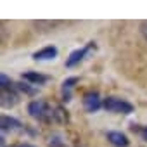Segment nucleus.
I'll return each instance as SVG.
<instances>
[{"mask_svg": "<svg viewBox=\"0 0 147 147\" xmlns=\"http://www.w3.org/2000/svg\"><path fill=\"white\" fill-rule=\"evenodd\" d=\"M28 113L31 118L38 119V121H50L54 113H52V107L43 102V100H33L28 104Z\"/></svg>", "mask_w": 147, "mask_h": 147, "instance_id": "obj_1", "label": "nucleus"}, {"mask_svg": "<svg viewBox=\"0 0 147 147\" xmlns=\"http://www.w3.org/2000/svg\"><path fill=\"white\" fill-rule=\"evenodd\" d=\"M102 106L111 113H119V114L133 113V106L130 102H126L125 99H119V97H107V99H104Z\"/></svg>", "mask_w": 147, "mask_h": 147, "instance_id": "obj_2", "label": "nucleus"}, {"mask_svg": "<svg viewBox=\"0 0 147 147\" xmlns=\"http://www.w3.org/2000/svg\"><path fill=\"white\" fill-rule=\"evenodd\" d=\"M94 47V42H90L87 47H82V49H76V50H73L71 54H69V57H67V61H66V67H75L76 64H80L83 59H85V55L90 52V49Z\"/></svg>", "mask_w": 147, "mask_h": 147, "instance_id": "obj_3", "label": "nucleus"}, {"mask_svg": "<svg viewBox=\"0 0 147 147\" xmlns=\"http://www.w3.org/2000/svg\"><path fill=\"white\" fill-rule=\"evenodd\" d=\"M102 104H104V102L100 100V95H99L97 92H88V94L83 95V107H85L87 113H95V111H99Z\"/></svg>", "mask_w": 147, "mask_h": 147, "instance_id": "obj_4", "label": "nucleus"}, {"mask_svg": "<svg viewBox=\"0 0 147 147\" xmlns=\"http://www.w3.org/2000/svg\"><path fill=\"white\" fill-rule=\"evenodd\" d=\"M57 52H59L57 47L49 45V47H45V49L35 52V54H33V59H35V61H52V59L57 57Z\"/></svg>", "mask_w": 147, "mask_h": 147, "instance_id": "obj_5", "label": "nucleus"}, {"mask_svg": "<svg viewBox=\"0 0 147 147\" xmlns=\"http://www.w3.org/2000/svg\"><path fill=\"white\" fill-rule=\"evenodd\" d=\"M106 137H107V140H109L114 147H128V144H130L128 137H126L125 133H121V131H109Z\"/></svg>", "mask_w": 147, "mask_h": 147, "instance_id": "obj_6", "label": "nucleus"}, {"mask_svg": "<svg viewBox=\"0 0 147 147\" xmlns=\"http://www.w3.org/2000/svg\"><path fill=\"white\" fill-rule=\"evenodd\" d=\"M0 126H2V131H7V130H16V128H21L23 123L12 116H2V119H0Z\"/></svg>", "mask_w": 147, "mask_h": 147, "instance_id": "obj_7", "label": "nucleus"}, {"mask_svg": "<svg viewBox=\"0 0 147 147\" xmlns=\"http://www.w3.org/2000/svg\"><path fill=\"white\" fill-rule=\"evenodd\" d=\"M75 83H78V78L73 76V78H67L62 82V88H61V94H62V100H71V90L75 87Z\"/></svg>", "mask_w": 147, "mask_h": 147, "instance_id": "obj_8", "label": "nucleus"}, {"mask_svg": "<svg viewBox=\"0 0 147 147\" xmlns=\"http://www.w3.org/2000/svg\"><path fill=\"white\" fill-rule=\"evenodd\" d=\"M23 78H24L26 82H30L31 85H43V83L49 80L45 75H40V73H35V71H28V73H24Z\"/></svg>", "mask_w": 147, "mask_h": 147, "instance_id": "obj_9", "label": "nucleus"}, {"mask_svg": "<svg viewBox=\"0 0 147 147\" xmlns=\"http://www.w3.org/2000/svg\"><path fill=\"white\" fill-rule=\"evenodd\" d=\"M9 88H11V87L2 88V106H4V107H11V106H14V104L18 102V95H16L14 92H11Z\"/></svg>", "mask_w": 147, "mask_h": 147, "instance_id": "obj_10", "label": "nucleus"}, {"mask_svg": "<svg viewBox=\"0 0 147 147\" xmlns=\"http://www.w3.org/2000/svg\"><path fill=\"white\" fill-rule=\"evenodd\" d=\"M18 88H19V90H23L24 94H30V95H33V94H35V88H30L28 85H23V83H18Z\"/></svg>", "mask_w": 147, "mask_h": 147, "instance_id": "obj_11", "label": "nucleus"}, {"mask_svg": "<svg viewBox=\"0 0 147 147\" xmlns=\"http://www.w3.org/2000/svg\"><path fill=\"white\" fill-rule=\"evenodd\" d=\"M140 30H142V35L147 38V21H144V23L140 24Z\"/></svg>", "mask_w": 147, "mask_h": 147, "instance_id": "obj_12", "label": "nucleus"}, {"mask_svg": "<svg viewBox=\"0 0 147 147\" xmlns=\"http://www.w3.org/2000/svg\"><path fill=\"white\" fill-rule=\"evenodd\" d=\"M140 133H142V137H144V140L147 142V126H145V128H144V130H142Z\"/></svg>", "mask_w": 147, "mask_h": 147, "instance_id": "obj_13", "label": "nucleus"}, {"mask_svg": "<svg viewBox=\"0 0 147 147\" xmlns=\"http://www.w3.org/2000/svg\"><path fill=\"white\" fill-rule=\"evenodd\" d=\"M16 147H33V145H16Z\"/></svg>", "mask_w": 147, "mask_h": 147, "instance_id": "obj_14", "label": "nucleus"}]
</instances>
